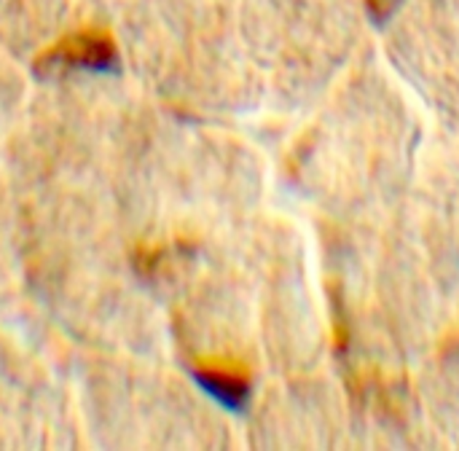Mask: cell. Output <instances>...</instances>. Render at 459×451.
Segmentation results:
<instances>
[{
	"label": "cell",
	"instance_id": "cell-1",
	"mask_svg": "<svg viewBox=\"0 0 459 451\" xmlns=\"http://www.w3.org/2000/svg\"><path fill=\"white\" fill-rule=\"evenodd\" d=\"M38 73H118L121 54L116 38L102 27H83L62 35L35 59Z\"/></svg>",
	"mask_w": 459,
	"mask_h": 451
},
{
	"label": "cell",
	"instance_id": "cell-2",
	"mask_svg": "<svg viewBox=\"0 0 459 451\" xmlns=\"http://www.w3.org/2000/svg\"><path fill=\"white\" fill-rule=\"evenodd\" d=\"M194 382L226 412H245L250 401V369L229 355H207L194 360L191 366Z\"/></svg>",
	"mask_w": 459,
	"mask_h": 451
},
{
	"label": "cell",
	"instance_id": "cell-3",
	"mask_svg": "<svg viewBox=\"0 0 459 451\" xmlns=\"http://www.w3.org/2000/svg\"><path fill=\"white\" fill-rule=\"evenodd\" d=\"M366 3H368L371 16H374L377 22H385V19H390V16H393V11L398 8V3H401V0H366Z\"/></svg>",
	"mask_w": 459,
	"mask_h": 451
}]
</instances>
